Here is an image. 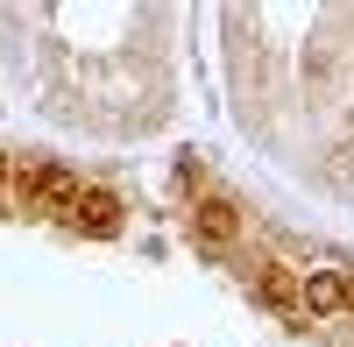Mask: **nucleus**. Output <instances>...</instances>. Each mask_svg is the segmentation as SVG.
I'll list each match as a JSON object with an SVG mask.
<instances>
[{"label":"nucleus","instance_id":"2","mask_svg":"<svg viewBox=\"0 0 354 347\" xmlns=\"http://www.w3.org/2000/svg\"><path fill=\"white\" fill-rule=\"evenodd\" d=\"M192 234H198V248H234V241H241V206H234L227 191L198 198V206H192Z\"/></svg>","mask_w":354,"mask_h":347},{"label":"nucleus","instance_id":"5","mask_svg":"<svg viewBox=\"0 0 354 347\" xmlns=\"http://www.w3.org/2000/svg\"><path fill=\"white\" fill-rule=\"evenodd\" d=\"M78 178H71V170L64 163H57V178L43 185V198H36V206H28V213H36V220H57V227H71V213H78Z\"/></svg>","mask_w":354,"mask_h":347},{"label":"nucleus","instance_id":"6","mask_svg":"<svg viewBox=\"0 0 354 347\" xmlns=\"http://www.w3.org/2000/svg\"><path fill=\"white\" fill-rule=\"evenodd\" d=\"M50 178H57V163H50V156H28V163H21V178H15V191L28 198V206H36V198H43V185H50Z\"/></svg>","mask_w":354,"mask_h":347},{"label":"nucleus","instance_id":"7","mask_svg":"<svg viewBox=\"0 0 354 347\" xmlns=\"http://www.w3.org/2000/svg\"><path fill=\"white\" fill-rule=\"evenodd\" d=\"M347 291H354V276H347ZM347 312H354V298H347Z\"/></svg>","mask_w":354,"mask_h":347},{"label":"nucleus","instance_id":"1","mask_svg":"<svg viewBox=\"0 0 354 347\" xmlns=\"http://www.w3.org/2000/svg\"><path fill=\"white\" fill-rule=\"evenodd\" d=\"M121 220H128L121 191H113V185H85V191H78V213H71V234H85V241H113V234H121Z\"/></svg>","mask_w":354,"mask_h":347},{"label":"nucleus","instance_id":"3","mask_svg":"<svg viewBox=\"0 0 354 347\" xmlns=\"http://www.w3.org/2000/svg\"><path fill=\"white\" fill-rule=\"evenodd\" d=\"M347 270H312L305 276V291H298V312L305 319H347Z\"/></svg>","mask_w":354,"mask_h":347},{"label":"nucleus","instance_id":"4","mask_svg":"<svg viewBox=\"0 0 354 347\" xmlns=\"http://www.w3.org/2000/svg\"><path fill=\"white\" fill-rule=\"evenodd\" d=\"M298 291H305L298 270H283V263H262V270H255V298L270 305L277 319H290V312H298Z\"/></svg>","mask_w":354,"mask_h":347}]
</instances>
